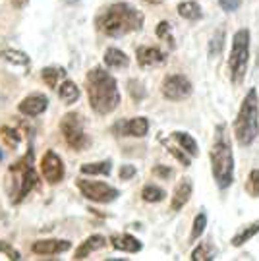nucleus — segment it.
Wrapping results in <instances>:
<instances>
[{
    "mask_svg": "<svg viewBox=\"0 0 259 261\" xmlns=\"http://www.w3.org/2000/svg\"><path fill=\"white\" fill-rule=\"evenodd\" d=\"M87 97L91 109L101 116L114 112L120 105V91L116 80L99 66L87 74Z\"/></svg>",
    "mask_w": 259,
    "mask_h": 261,
    "instance_id": "obj_1",
    "label": "nucleus"
},
{
    "mask_svg": "<svg viewBox=\"0 0 259 261\" xmlns=\"http://www.w3.org/2000/svg\"><path fill=\"white\" fill-rule=\"evenodd\" d=\"M97 28L109 37H124L143 28V14L132 4H112L97 18Z\"/></svg>",
    "mask_w": 259,
    "mask_h": 261,
    "instance_id": "obj_2",
    "label": "nucleus"
},
{
    "mask_svg": "<svg viewBox=\"0 0 259 261\" xmlns=\"http://www.w3.org/2000/svg\"><path fill=\"white\" fill-rule=\"evenodd\" d=\"M209 159H211V168H213V178L217 186L221 190L230 188L234 182V155H232L230 136H228V130L224 124H219L215 128Z\"/></svg>",
    "mask_w": 259,
    "mask_h": 261,
    "instance_id": "obj_3",
    "label": "nucleus"
},
{
    "mask_svg": "<svg viewBox=\"0 0 259 261\" xmlns=\"http://www.w3.org/2000/svg\"><path fill=\"white\" fill-rule=\"evenodd\" d=\"M259 134V99L257 91L250 89L240 105L238 116L234 120V138L242 147H250Z\"/></svg>",
    "mask_w": 259,
    "mask_h": 261,
    "instance_id": "obj_4",
    "label": "nucleus"
},
{
    "mask_svg": "<svg viewBox=\"0 0 259 261\" xmlns=\"http://www.w3.org/2000/svg\"><path fill=\"white\" fill-rule=\"evenodd\" d=\"M248 62H250V31L238 29L232 39L230 56H228V74L234 85H240L244 82L248 72Z\"/></svg>",
    "mask_w": 259,
    "mask_h": 261,
    "instance_id": "obj_5",
    "label": "nucleus"
},
{
    "mask_svg": "<svg viewBox=\"0 0 259 261\" xmlns=\"http://www.w3.org/2000/svg\"><path fill=\"white\" fill-rule=\"evenodd\" d=\"M60 130H62V136H64V141L72 147L74 151H84L89 147V136L85 134L84 126H82V120L77 114H66L64 120L60 122Z\"/></svg>",
    "mask_w": 259,
    "mask_h": 261,
    "instance_id": "obj_6",
    "label": "nucleus"
},
{
    "mask_svg": "<svg viewBox=\"0 0 259 261\" xmlns=\"http://www.w3.org/2000/svg\"><path fill=\"white\" fill-rule=\"evenodd\" d=\"M77 190L82 192V196L95 203H111L120 196L116 188L109 186L105 182H93V180H77L75 182Z\"/></svg>",
    "mask_w": 259,
    "mask_h": 261,
    "instance_id": "obj_7",
    "label": "nucleus"
},
{
    "mask_svg": "<svg viewBox=\"0 0 259 261\" xmlns=\"http://www.w3.org/2000/svg\"><path fill=\"white\" fill-rule=\"evenodd\" d=\"M192 89H194L192 82L182 74L168 75L167 80L163 82V87H161L163 97L168 99V101H182V99L192 95Z\"/></svg>",
    "mask_w": 259,
    "mask_h": 261,
    "instance_id": "obj_8",
    "label": "nucleus"
},
{
    "mask_svg": "<svg viewBox=\"0 0 259 261\" xmlns=\"http://www.w3.org/2000/svg\"><path fill=\"white\" fill-rule=\"evenodd\" d=\"M41 172H43L46 182H50V184L62 182V178H64L62 159L58 157L55 151H46L45 155L41 157Z\"/></svg>",
    "mask_w": 259,
    "mask_h": 261,
    "instance_id": "obj_9",
    "label": "nucleus"
},
{
    "mask_svg": "<svg viewBox=\"0 0 259 261\" xmlns=\"http://www.w3.org/2000/svg\"><path fill=\"white\" fill-rule=\"evenodd\" d=\"M118 136H132V138H143L149 132V120L145 116H136L132 120H124L116 124Z\"/></svg>",
    "mask_w": 259,
    "mask_h": 261,
    "instance_id": "obj_10",
    "label": "nucleus"
},
{
    "mask_svg": "<svg viewBox=\"0 0 259 261\" xmlns=\"http://www.w3.org/2000/svg\"><path fill=\"white\" fill-rule=\"evenodd\" d=\"M72 248V244L68 240H37L31 244V252L37 255H56V253H64Z\"/></svg>",
    "mask_w": 259,
    "mask_h": 261,
    "instance_id": "obj_11",
    "label": "nucleus"
},
{
    "mask_svg": "<svg viewBox=\"0 0 259 261\" xmlns=\"http://www.w3.org/2000/svg\"><path fill=\"white\" fill-rule=\"evenodd\" d=\"M46 107H48V99H46L45 95L33 93V95H28L18 105V111L21 114H25V116H39V114H43L46 111Z\"/></svg>",
    "mask_w": 259,
    "mask_h": 261,
    "instance_id": "obj_12",
    "label": "nucleus"
},
{
    "mask_svg": "<svg viewBox=\"0 0 259 261\" xmlns=\"http://www.w3.org/2000/svg\"><path fill=\"white\" fill-rule=\"evenodd\" d=\"M138 64L141 68H155L167 62V55L163 50H159L157 47H139L136 53Z\"/></svg>",
    "mask_w": 259,
    "mask_h": 261,
    "instance_id": "obj_13",
    "label": "nucleus"
},
{
    "mask_svg": "<svg viewBox=\"0 0 259 261\" xmlns=\"http://www.w3.org/2000/svg\"><path fill=\"white\" fill-rule=\"evenodd\" d=\"M192 192H194L192 180H190V178H182L174 188V194H172V199H170V209H172V211H180V209L190 201Z\"/></svg>",
    "mask_w": 259,
    "mask_h": 261,
    "instance_id": "obj_14",
    "label": "nucleus"
},
{
    "mask_svg": "<svg viewBox=\"0 0 259 261\" xmlns=\"http://www.w3.org/2000/svg\"><path fill=\"white\" fill-rule=\"evenodd\" d=\"M111 244L114 250L126 253H138L141 250V242L132 234H116L111 238Z\"/></svg>",
    "mask_w": 259,
    "mask_h": 261,
    "instance_id": "obj_15",
    "label": "nucleus"
},
{
    "mask_svg": "<svg viewBox=\"0 0 259 261\" xmlns=\"http://www.w3.org/2000/svg\"><path fill=\"white\" fill-rule=\"evenodd\" d=\"M105 244H107V238H105V236H101V234H93V236H89V238L75 250L74 259H85L89 253L105 248Z\"/></svg>",
    "mask_w": 259,
    "mask_h": 261,
    "instance_id": "obj_16",
    "label": "nucleus"
},
{
    "mask_svg": "<svg viewBox=\"0 0 259 261\" xmlns=\"http://www.w3.org/2000/svg\"><path fill=\"white\" fill-rule=\"evenodd\" d=\"M105 64L112 68V70H124V68H128L130 66V56L120 50V48H107V53H105Z\"/></svg>",
    "mask_w": 259,
    "mask_h": 261,
    "instance_id": "obj_17",
    "label": "nucleus"
},
{
    "mask_svg": "<svg viewBox=\"0 0 259 261\" xmlns=\"http://www.w3.org/2000/svg\"><path fill=\"white\" fill-rule=\"evenodd\" d=\"M178 14L188 21H197V19L203 18V10L201 6L195 2V0H186L178 4Z\"/></svg>",
    "mask_w": 259,
    "mask_h": 261,
    "instance_id": "obj_18",
    "label": "nucleus"
},
{
    "mask_svg": "<svg viewBox=\"0 0 259 261\" xmlns=\"http://www.w3.org/2000/svg\"><path fill=\"white\" fill-rule=\"evenodd\" d=\"M172 140H174L190 157H197V153H199L197 143H195V140L188 132H174V134H172Z\"/></svg>",
    "mask_w": 259,
    "mask_h": 261,
    "instance_id": "obj_19",
    "label": "nucleus"
},
{
    "mask_svg": "<svg viewBox=\"0 0 259 261\" xmlns=\"http://www.w3.org/2000/svg\"><path fill=\"white\" fill-rule=\"evenodd\" d=\"M58 97L64 101L66 105H72L80 99V87L72 82V80H64L60 87H58Z\"/></svg>",
    "mask_w": 259,
    "mask_h": 261,
    "instance_id": "obj_20",
    "label": "nucleus"
},
{
    "mask_svg": "<svg viewBox=\"0 0 259 261\" xmlns=\"http://www.w3.org/2000/svg\"><path fill=\"white\" fill-rule=\"evenodd\" d=\"M257 232H259V221L248 224V226H242L240 232L232 236V240H230L232 246H234V248H240V246H244L246 242H250L251 238H253Z\"/></svg>",
    "mask_w": 259,
    "mask_h": 261,
    "instance_id": "obj_21",
    "label": "nucleus"
},
{
    "mask_svg": "<svg viewBox=\"0 0 259 261\" xmlns=\"http://www.w3.org/2000/svg\"><path fill=\"white\" fill-rule=\"evenodd\" d=\"M112 170L111 161H99V163H85L82 165V174H101V176H109Z\"/></svg>",
    "mask_w": 259,
    "mask_h": 261,
    "instance_id": "obj_22",
    "label": "nucleus"
},
{
    "mask_svg": "<svg viewBox=\"0 0 259 261\" xmlns=\"http://www.w3.org/2000/svg\"><path fill=\"white\" fill-rule=\"evenodd\" d=\"M0 58H4L6 62H12V64L19 66V68H28L29 66V56L25 53H21V50H14V48L0 53Z\"/></svg>",
    "mask_w": 259,
    "mask_h": 261,
    "instance_id": "obj_23",
    "label": "nucleus"
},
{
    "mask_svg": "<svg viewBox=\"0 0 259 261\" xmlns=\"http://www.w3.org/2000/svg\"><path fill=\"white\" fill-rule=\"evenodd\" d=\"M192 259L194 261H211L215 259V250L209 242H201L194 252H192Z\"/></svg>",
    "mask_w": 259,
    "mask_h": 261,
    "instance_id": "obj_24",
    "label": "nucleus"
},
{
    "mask_svg": "<svg viewBox=\"0 0 259 261\" xmlns=\"http://www.w3.org/2000/svg\"><path fill=\"white\" fill-rule=\"evenodd\" d=\"M224 39H226V33L224 29H217L215 35L209 41V56H219L222 53V47H224Z\"/></svg>",
    "mask_w": 259,
    "mask_h": 261,
    "instance_id": "obj_25",
    "label": "nucleus"
},
{
    "mask_svg": "<svg viewBox=\"0 0 259 261\" xmlns=\"http://www.w3.org/2000/svg\"><path fill=\"white\" fill-rule=\"evenodd\" d=\"M141 197H143V201H149V203H159L165 199V190L157 186H145L141 190Z\"/></svg>",
    "mask_w": 259,
    "mask_h": 261,
    "instance_id": "obj_26",
    "label": "nucleus"
},
{
    "mask_svg": "<svg viewBox=\"0 0 259 261\" xmlns=\"http://www.w3.org/2000/svg\"><path fill=\"white\" fill-rule=\"evenodd\" d=\"M205 226H207V215L199 213L194 219V226H192V234H190V240H192V242H195V240L205 232Z\"/></svg>",
    "mask_w": 259,
    "mask_h": 261,
    "instance_id": "obj_27",
    "label": "nucleus"
},
{
    "mask_svg": "<svg viewBox=\"0 0 259 261\" xmlns=\"http://www.w3.org/2000/svg\"><path fill=\"white\" fill-rule=\"evenodd\" d=\"M246 192L251 197H259V168H253L246 180Z\"/></svg>",
    "mask_w": 259,
    "mask_h": 261,
    "instance_id": "obj_28",
    "label": "nucleus"
},
{
    "mask_svg": "<svg viewBox=\"0 0 259 261\" xmlns=\"http://www.w3.org/2000/svg\"><path fill=\"white\" fill-rule=\"evenodd\" d=\"M41 75H43V80H45V84L48 85V87H56L58 77L62 75V70H60V68H43Z\"/></svg>",
    "mask_w": 259,
    "mask_h": 261,
    "instance_id": "obj_29",
    "label": "nucleus"
},
{
    "mask_svg": "<svg viewBox=\"0 0 259 261\" xmlns=\"http://www.w3.org/2000/svg\"><path fill=\"white\" fill-rule=\"evenodd\" d=\"M163 143L167 145L168 153H170L176 161H180V163H182V167H190V163H192V161H190V157H186V155H184L182 147H174V145H170V141H168V140H163Z\"/></svg>",
    "mask_w": 259,
    "mask_h": 261,
    "instance_id": "obj_30",
    "label": "nucleus"
},
{
    "mask_svg": "<svg viewBox=\"0 0 259 261\" xmlns=\"http://www.w3.org/2000/svg\"><path fill=\"white\" fill-rule=\"evenodd\" d=\"M157 37L167 39L168 43H170V47H174V39L170 35V23L168 21H161L157 25Z\"/></svg>",
    "mask_w": 259,
    "mask_h": 261,
    "instance_id": "obj_31",
    "label": "nucleus"
},
{
    "mask_svg": "<svg viewBox=\"0 0 259 261\" xmlns=\"http://www.w3.org/2000/svg\"><path fill=\"white\" fill-rule=\"evenodd\" d=\"M0 132H2L4 140L8 141L10 145H16V143L19 141V138H21L18 132H16V130H10V128H0Z\"/></svg>",
    "mask_w": 259,
    "mask_h": 261,
    "instance_id": "obj_32",
    "label": "nucleus"
},
{
    "mask_svg": "<svg viewBox=\"0 0 259 261\" xmlns=\"http://www.w3.org/2000/svg\"><path fill=\"white\" fill-rule=\"evenodd\" d=\"M219 4L224 12H234L242 6V0H219Z\"/></svg>",
    "mask_w": 259,
    "mask_h": 261,
    "instance_id": "obj_33",
    "label": "nucleus"
},
{
    "mask_svg": "<svg viewBox=\"0 0 259 261\" xmlns=\"http://www.w3.org/2000/svg\"><path fill=\"white\" fill-rule=\"evenodd\" d=\"M0 253H6L10 259H19L18 250H14L12 246H8L6 242H0Z\"/></svg>",
    "mask_w": 259,
    "mask_h": 261,
    "instance_id": "obj_34",
    "label": "nucleus"
},
{
    "mask_svg": "<svg viewBox=\"0 0 259 261\" xmlns=\"http://www.w3.org/2000/svg\"><path fill=\"white\" fill-rule=\"evenodd\" d=\"M136 176V167H132V165H122L120 168V178L122 180H130V178Z\"/></svg>",
    "mask_w": 259,
    "mask_h": 261,
    "instance_id": "obj_35",
    "label": "nucleus"
},
{
    "mask_svg": "<svg viewBox=\"0 0 259 261\" xmlns=\"http://www.w3.org/2000/svg\"><path fill=\"white\" fill-rule=\"evenodd\" d=\"M153 174L155 176H161V178H170L172 176V170L167 167H161V165H157V167L153 168Z\"/></svg>",
    "mask_w": 259,
    "mask_h": 261,
    "instance_id": "obj_36",
    "label": "nucleus"
},
{
    "mask_svg": "<svg viewBox=\"0 0 259 261\" xmlns=\"http://www.w3.org/2000/svg\"><path fill=\"white\" fill-rule=\"evenodd\" d=\"M10 2H12V6H14V8L21 10V8H25V6H28L29 0H10Z\"/></svg>",
    "mask_w": 259,
    "mask_h": 261,
    "instance_id": "obj_37",
    "label": "nucleus"
},
{
    "mask_svg": "<svg viewBox=\"0 0 259 261\" xmlns=\"http://www.w3.org/2000/svg\"><path fill=\"white\" fill-rule=\"evenodd\" d=\"M145 2H149V4H163L165 0H145Z\"/></svg>",
    "mask_w": 259,
    "mask_h": 261,
    "instance_id": "obj_38",
    "label": "nucleus"
},
{
    "mask_svg": "<svg viewBox=\"0 0 259 261\" xmlns=\"http://www.w3.org/2000/svg\"><path fill=\"white\" fill-rule=\"evenodd\" d=\"M66 4H77V2H80V0H64Z\"/></svg>",
    "mask_w": 259,
    "mask_h": 261,
    "instance_id": "obj_39",
    "label": "nucleus"
}]
</instances>
